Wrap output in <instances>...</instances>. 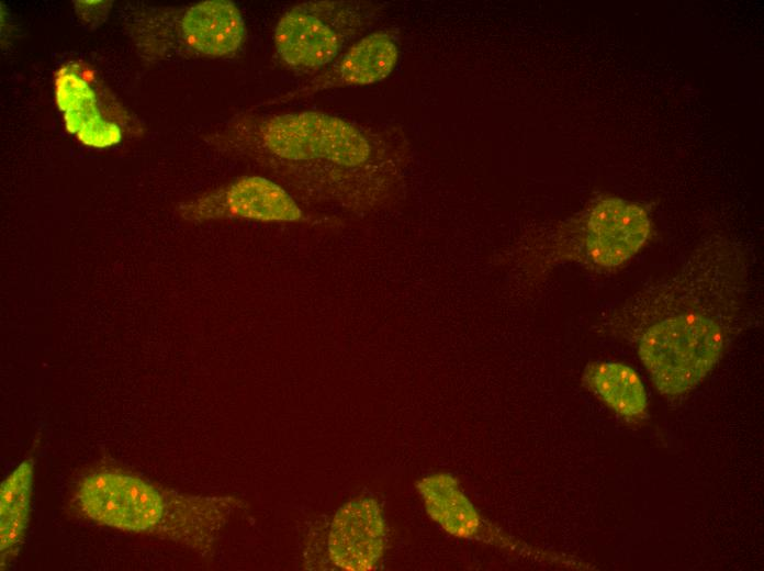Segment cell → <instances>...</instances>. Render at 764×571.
Here are the masks:
<instances>
[{"instance_id": "1", "label": "cell", "mask_w": 764, "mask_h": 571, "mask_svg": "<svg viewBox=\"0 0 764 571\" xmlns=\"http://www.w3.org/2000/svg\"><path fill=\"white\" fill-rule=\"evenodd\" d=\"M749 293L746 254L731 240L712 238L681 268L621 301L605 325L637 342L652 381L688 390L719 362L744 317Z\"/></svg>"}, {"instance_id": "2", "label": "cell", "mask_w": 764, "mask_h": 571, "mask_svg": "<svg viewBox=\"0 0 764 571\" xmlns=\"http://www.w3.org/2000/svg\"><path fill=\"white\" fill-rule=\"evenodd\" d=\"M307 198L348 208L384 198L405 158V143L323 111L247 112L207 136Z\"/></svg>"}, {"instance_id": "3", "label": "cell", "mask_w": 764, "mask_h": 571, "mask_svg": "<svg viewBox=\"0 0 764 571\" xmlns=\"http://www.w3.org/2000/svg\"><path fill=\"white\" fill-rule=\"evenodd\" d=\"M75 503L97 524L160 535L196 550L211 549L231 514L244 506L233 496L180 494L113 469L86 475L75 493Z\"/></svg>"}, {"instance_id": "4", "label": "cell", "mask_w": 764, "mask_h": 571, "mask_svg": "<svg viewBox=\"0 0 764 571\" xmlns=\"http://www.w3.org/2000/svg\"><path fill=\"white\" fill-rule=\"evenodd\" d=\"M382 5L370 1L312 0L289 7L273 32L280 63L299 76H316L370 29Z\"/></svg>"}, {"instance_id": "5", "label": "cell", "mask_w": 764, "mask_h": 571, "mask_svg": "<svg viewBox=\"0 0 764 571\" xmlns=\"http://www.w3.org/2000/svg\"><path fill=\"white\" fill-rule=\"evenodd\" d=\"M246 40L241 12L228 0L201 1L170 9L156 18V51L162 55L232 57Z\"/></svg>"}, {"instance_id": "6", "label": "cell", "mask_w": 764, "mask_h": 571, "mask_svg": "<svg viewBox=\"0 0 764 571\" xmlns=\"http://www.w3.org/2000/svg\"><path fill=\"white\" fill-rule=\"evenodd\" d=\"M651 220L644 208L620 198L597 201L576 223L569 257L598 269L630 260L647 243Z\"/></svg>"}, {"instance_id": "7", "label": "cell", "mask_w": 764, "mask_h": 571, "mask_svg": "<svg viewBox=\"0 0 764 571\" xmlns=\"http://www.w3.org/2000/svg\"><path fill=\"white\" fill-rule=\"evenodd\" d=\"M398 56V40L393 30L371 32L357 40L305 85L265 100L257 107L284 105L333 89L380 82L394 70Z\"/></svg>"}, {"instance_id": "8", "label": "cell", "mask_w": 764, "mask_h": 571, "mask_svg": "<svg viewBox=\"0 0 764 571\" xmlns=\"http://www.w3.org/2000/svg\"><path fill=\"white\" fill-rule=\"evenodd\" d=\"M55 100L66 130L86 146L104 148L122 139L110 100L92 71L83 65L67 63L55 76Z\"/></svg>"}, {"instance_id": "9", "label": "cell", "mask_w": 764, "mask_h": 571, "mask_svg": "<svg viewBox=\"0 0 764 571\" xmlns=\"http://www.w3.org/2000/svg\"><path fill=\"white\" fill-rule=\"evenodd\" d=\"M190 220L221 217L259 222H300L304 213L279 183L260 176L243 177L182 208Z\"/></svg>"}, {"instance_id": "10", "label": "cell", "mask_w": 764, "mask_h": 571, "mask_svg": "<svg viewBox=\"0 0 764 571\" xmlns=\"http://www.w3.org/2000/svg\"><path fill=\"white\" fill-rule=\"evenodd\" d=\"M386 545V524L380 504L372 497H357L335 513L327 537L332 563L346 571H369L378 567Z\"/></svg>"}, {"instance_id": "11", "label": "cell", "mask_w": 764, "mask_h": 571, "mask_svg": "<svg viewBox=\"0 0 764 571\" xmlns=\"http://www.w3.org/2000/svg\"><path fill=\"white\" fill-rule=\"evenodd\" d=\"M583 381L617 414L636 418L645 413V389L631 367L619 362H594L586 367Z\"/></svg>"}, {"instance_id": "12", "label": "cell", "mask_w": 764, "mask_h": 571, "mask_svg": "<svg viewBox=\"0 0 764 571\" xmlns=\"http://www.w3.org/2000/svg\"><path fill=\"white\" fill-rule=\"evenodd\" d=\"M417 490L430 518L447 533L463 538L478 533L479 514L452 477L436 474L424 478L417 482Z\"/></svg>"}, {"instance_id": "13", "label": "cell", "mask_w": 764, "mask_h": 571, "mask_svg": "<svg viewBox=\"0 0 764 571\" xmlns=\"http://www.w3.org/2000/svg\"><path fill=\"white\" fill-rule=\"evenodd\" d=\"M33 462L22 461L2 482L0 489L1 566H7L19 551L31 510Z\"/></svg>"}, {"instance_id": "14", "label": "cell", "mask_w": 764, "mask_h": 571, "mask_svg": "<svg viewBox=\"0 0 764 571\" xmlns=\"http://www.w3.org/2000/svg\"><path fill=\"white\" fill-rule=\"evenodd\" d=\"M78 14L88 23L99 24L111 7L109 1H76Z\"/></svg>"}]
</instances>
